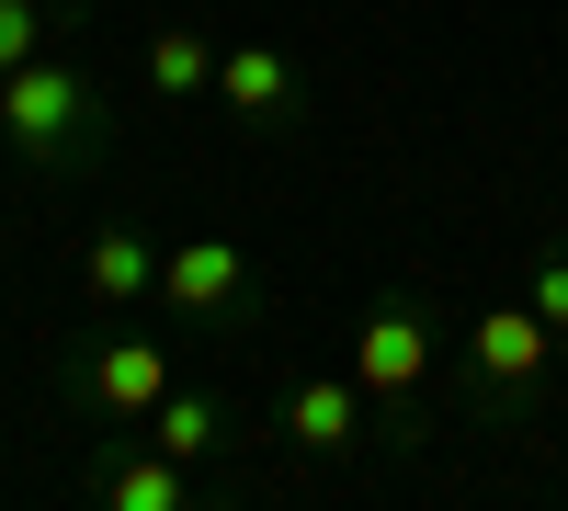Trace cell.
<instances>
[{"label":"cell","instance_id":"obj_1","mask_svg":"<svg viewBox=\"0 0 568 511\" xmlns=\"http://www.w3.org/2000/svg\"><path fill=\"white\" fill-rule=\"evenodd\" d=\"M103 136H114V103H103V80L69 69V58H23L12 80H0V160H23V171H91L103 160Z\"/></svg>","mask_w":568,"mask_h":511},{"label":"cell","instance_id":"obj_2","mask_svg":"<svg viewBox=\"0 0 568 511\" xmlns=\"http://www.w3.org/2000/svg\"><path fill=\"white\" fill-rule=\"evenodd\" d=\"M546 376H557V330L524 296H500V307L466 318V409H478V421H535Z\"/></svg>","mask_w":568,"mask_h":511},{"label":"cell","instance_id":"obj_3","mask_svg":"<svg viewBox=\"0 0 568 511\" xmlns=\"http://www.w3.org/2000/svg\"><path fill=\"white\" fill-rule=\"evenodd\" d=\"M353 387L375 398V432H387V443H420V387H433V307H420V296L364 307V330H353Z\"/></svg>","mask_w":568,"mask_h":511},{"label":"cell","instance_id":"obj_4","mask_svg":"<svg viewBox=\"0 0 568 511\" xmlns=\"http://www.w3.org/2000/svg\"><path fill=\"white\" fill-rule=\"evenodd\" d=\"M69 387H80L91 421L136 432V421H149V409L182 387V364H171V341H149V330H91V341H80V364H69Z\"/></svg>","mask_w":568,"mask_h":511},{"label":"cell","instance_id":"obj_5","mask_svg":"<svg viewBox=\"0 0 568 511\" xmlns=\"http://www.w3.org/2000/svg\"><path fill=\"white\" fill-rule=\"evenodd\" d=\"M160 307L182 330H251L262 318V285H251V251L240 239H182L160 262Z\"/></svg>","mask_w":568,"mask_h":511},{"label":"cell","instance_id":"obj_6","mask_svg":"<svg viewBox=\"0 0 568 511\" xmlns=\"http://www.w3.org/2000/svg\"><path fill=\"white\" fill-rule=\"evenodd\" d=\"M273 432L296 443V454H353L364 443V387H353V364L342 376H296L273 398Z\"/></svg>","mask_w":568,"mask_h":511},{"label":"cell","instance_id":"obj_7","mask_svg":"<svg viewBox=\"0 0 568 511\" xmlns=\"http://www.w3.org/2000/svg\"><path fill=\"white\" fill-rule=\"evenodd\" d=\"M160 239H149V227H103V239H80V296L91 307H103V318H125L136 296H160Z\"/></svg>","mask_w":568,"mask_h":511},{"label":"cell","instance_id":"obj_8","mask_svg":"<svg viewBox=\"0 0 568 511\" xmlns=\"http://www.w3.org/2000/svg\"><path fill=\"white\" fill-rule=\"evenodd\" d=\"M91 489H103L114 511H194V467H182V454H160L149 432H136L125 454H103V467H91Z\"/></svg>","mask_w":568,"mask_h":511},{"label":"cell","instance_id":"obj_9","mask_svg":"<svg viewBox=\"0 0 568 511\" xmlns=\"http://www.w3.org/2000/svg\"><path fill=\"white\" fill-rule=\"evenodd\" d=\"M216 103L240 125H284L296 114V58H284V45H227L216 58Z\"/></svg>","mask_w":568,"mask_h":511},{"label":"cell","instance_id":"obj_10","mask_svg":"<svg viewBox=\"0 0 568 511\" xmlns=\"http://www.w3.org/2000/svg\"><path fill=\"white\" fill-rule=\"evenodd\" d=\"M216 58H227V45H216L205 23H160L149 58H136V80H149L160 103H205V91H216Z\"/></svg>","mask_w":568,"mask_h":511},{"label":"cell","instance_id":"obj_11","mask_svg":"<svg viewBox=\"0 0 568 511\" xmlns=\"http://www.w3.org/2000/svg\"><path fill=\"white\" fill-rule=\"evenodd\" d=\"M136 432H149L160 454H182V467H194V454H216V443H227V398H216V387H171Z\"/></svg>","mask_w":568,"mask_h":511},{"label":"cell","instance_id":"obj_12","mask_svg":"<svg viewBox=\"0 0 568 511\" xmlns=\"http://www.w3.org/2000/svg\"><path fill=\"white\" fill-rule=\"evenodd\" d=\"M524 307L568 341V239H535V251H524Z\"/></svg>","mask_w":568,"mask_h":511},{"label":"cell","instance_id":"obj_13","mask_svg":"<svg viewBox=\"0 0 568 511\" xmlns=\"http://www.w3.org/2000/svg\"><path fill=\"white\" fill-rule=\"evenodd\" d=\"M23 58H45V0H0V80Z\"/></svg>","mask_w":568,"mask_h":511}]
</instances>
